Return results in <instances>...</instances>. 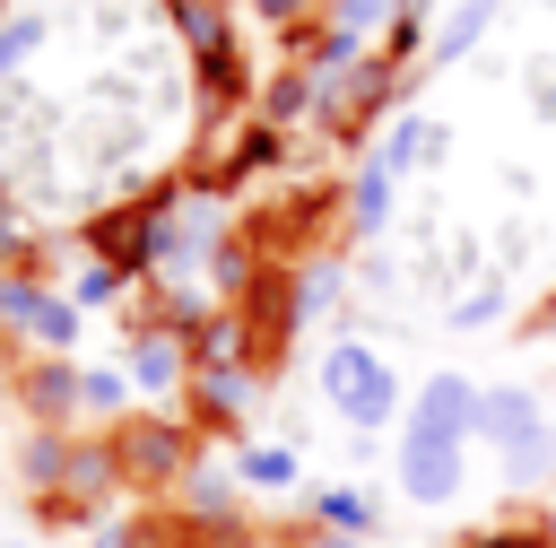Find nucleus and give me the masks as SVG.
Returning a JSON list of instances; mask_svg holds the SVG:
<instances>
[{
	"mask_svg": "<svg viewBox=\"0 0 556 548\" xmlns=\"http://www.w3.org/2000/svg\"><path fill=\"white\" fill-rule=\"evenodd\" d=\"M321 383H330V400H339L356 426H382V418H391V400H400V391H391V374H382V357H374V348H356V339H339V348L321 357Z\"/></svg>",
	"mask_w": 556,
	"mask_h": 548,
	"instance_id": "1",
	"label": "nucleus"
},
{
	"mask_svg": "<svg viewBox=\"0 0 556 548\" xmlns=\"http://www.w3.org/2000/svg\"><path fill=\"white\" fill-rule=\"evenodd\" d=\"M478 435L513 452V478H539L547 470V426H539V400L530 391H486L478 400Z\"/></svg>",
	"mask_w": 556,
	"mask_h": 548,
	"instance_id": "2",
	"label": "nucleus"
},
{
	"mask_svg": "<svg viewBox=\"0 0 556 548\" xmlns=\"http://www.w3.org/2000/svg\"><path fill=\"white\" fill-rule=\"evenodd\" d=\"M400 487H408L417 505L460 496V444H452V435H417V426H408V444H400Z\"/></svg>",
	"mask_w": 556,
	"mask_h": 548,
	"instance_id": "3",
	"label": "nucleus"
},
{
	"mask_svg": "<svg viewBox=\"0 0 556 548\" xmlns=\"http://www.w3.org/2000/svg\"><path fill=\"white\" fill-rule=\"evenodd\" d=\"M113 470H122V478H174V470H182V435H174L165 418H139V426L113 435Z\"/></svg>",
	"mask_w": 556,
	"mask_h": 548,
	"instance_id": "4",
	"label": "nucleus"
},
{
	"mask_svg": "<svg viewBox=\"0 0 556 548\" xmlns=\"http://www.w3.org/2000/svg\"><path fill=\"white\" fill-rule=\"evenodd\" d=\"M478 400L486 391H469V374H434L426 391H417V435H478Z\"/></svg>",
	"mask_w": 556,
	"mask_h": 548,
	"instance_id": "5",
	"label": "nucleus"
},
{
	"mask_svg": "<svg viewBox=\"0 0 556 548\" xmlns=\"http://www.w3.org/2000/svg\"><path fill=\"white\" fill-rule=\"evenodd\" d=\"M0 322H26L35 339H70V331H78L70 304H52V296H35V287H17V278L0 287Z\"/></svg>",
	"mask_w": 556,
	"mask_h": 548,
	"instance_id": "6",
	"label": "nucleus"
},
{
	"mask_svg": "<svg viewBox=\"0 0 556 548\" xmlns=\"http://www.w3.org/2000/svg\"><path fill=\"white\" fill-rule=\"evenodd\" d=\"M478 26H486V0H460V9H452V26L434 35V61H452V52H469V35H478Z\"/></svg>",
	"mask_w": 556,
	"mask_h": 548,
	"instance_id": "7",
	"label": "nucleus"
},
{
	"mask_svg": "<svg viewBox=\"0 0 556 548\" xmlns=\"http://www.w3.org/2000/svg\"><path fill=\"white\" fill-rule=\"evenodd\" d=\"M130 365H139V383H174V339H165V331H148V339L130 348Z\"/></svg>",
	"mask_w": 556,
	"mask_h": 548,
	"instance_id": "8",
	"label": "nucleus"
},
{
	"mask_svg": "<svg viewBox=\"0 0 556 548\" xmlns=\"http://www.w3.org/2000/svg\"><path fill=\"white\" fill-rule=\"evenodd\" d=\"M70 400H78V374H61V365H43V374H35V409H43V418H61Z\"/></svg>",
	"mask_w": 556,
	"mask_h": 548,
	"instance_id": "9",
	"label": "nucleus"
},
{
	"mask_svg": "<svg viewBox=\"0 0 556 548\" xmlns=\"http://www.w3.org/2000/svg\"><path fill=\"white\" fill-rule=\"evenodd\" d=\"M321 522H330V531H365V496H356V487H330V496H321Z\"/></svg>",
	"mask_w": 556,
	"mask_h": 548,
	"instance_id": "10",
	"label": "nucleus"
},
{
	"mask_svg": "<svg viewBox=\"0 0 556 548\" xmlns=\"http://www.w3.org/2000/svg\"><path fill=\"white\" fill-rule=\"evenodd\" d=\"M382 191H391V165H365V183H356V226L382 217Z\"/></svg>",
	"mask_w": 556,
	"mask_h": 548,
	"instance_id": "11",
	"label": "nucleus"
},
{
	"mask_svg": "<svg viewBox=\"0 0 556 548\" xmlns=\"http://www.w3.org/2000/svg\"><path fill=\"white\" fill-rule=\"evenodd\" d=\"M243 478H261V487H287V478H295V452H243Z\"/></svg>",
	"mask_w": 556,
	"mask_h": 548,
	"instance_id": "12",
	"label": "nucleus"
},
{
	"mask_svg": "<svg viewBox=\"0 0 556 548\" xmlns=\"http://www.w3.org/2000/svg\"><path fill=\"white\" fill-rule=\"evenodd\" d=\"M400 0H339V35H365V26H382Z\"/></svg>",
	"mask_w": 556,
	"mask_h": 548,
	"instance_id": "13",
	"label": "nucleus"
},
{
	"mask_svg": "<svg viewBox=\"0 0 556 548\" xmlns=\"http://www.w3.org/2000/svg\"><path fill=\"white\" fill-rule=\"evenodd\" d=\"M330 287H339V270H330V261H321V270H313V278H304V313H321V304H330Z\"/></svg>",
	"mask_w": 556,
	"mask_h": 548,
	"instance_id": "14",
	"label": "nucleus"
},
{
	"mask_svg": "<svg viewBox=\"0 0 556 548\" xmlns=\"http://www.w3.org/2000/svg\"><path fill=\"white\" fill-rule=\"evenodd\" d=\"M486 313H495V287H478V296H460V313H452V322H460V331H478Z\"/></svg>",
	"mask_w": 556,
	"mask_h": 548,
	"instance_id": "15",
	"label": "nucleus"
},
{
	"mask_svg": "<svg viewBox=\"0 0 556 548\" xmlns=\"http://www.w3.org/2000/svg\"><path fill=\"white\" fill-rule=\"evenodd\" d=\"M200 391H208V400H217V409H243V383H235V374H208V383H200Z\"/></svg>",
	"mask_w": 556,
	"mask_h": 548,
	"instance_id": "16",
	"label": "nucleus"
},
{
	"mask_svg": "<svg viewBox=\"0 0 556 548\" xmlns=\"http://www.w3.org/2000/svg\"><path fill=\"white\" fill-rule=\"evenodd\" d=\"M304 548H365V539H348V531H330V539H304Z\"/></svg>",
	"mask_w": 556,
	"mask_h": 548,
	"instance_id": "17",
	"label": "nucleus"
},
{
	"mask_svg": "<svg viewBox=\"0 0 556 548\" xmlns=\"http://www.w3.org/2000/svg\"><path fill=\"white\" fill-rule=\"evenodd\" d=\"M261 9H295V0H261Z\"/></svg>",
	"mask_w": 556,
	"mask_h": 548,
	"instance_id": "18",
	"label": "nucleus"
},
{
	"mask_svg": "<svg viewBox=\"0 0 556 548\" xmlns=\"http://www.w3.org/2000/svg\"><path fill=\"white\" fill-rule=\"evenodd\" d=\"M486 548H521V539H486Z\"/></svg>",
	"mask_w": 556,
	"mask_h": 548,
	"instance_id": "19",
	"label": "nucleus"
},
{
	"mask_svg": "<svg viewBox=\"0 0 556 548\" xmlns=\"http://www.w3.org/2000/svg\"><path fill=\"white\" fill-rule=\"evenodd\" d=\"M547 313H556V304H547Z\"/></svg>",
	"mask_w": 556,
	"mask_h": 548,
	"instance_id": "20",
	"label": "nucleus"
}]
</instances>
